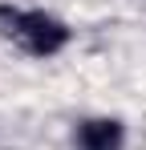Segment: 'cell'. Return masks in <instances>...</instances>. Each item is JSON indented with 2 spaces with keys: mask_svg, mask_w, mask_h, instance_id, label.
<instances>
[{
  "mask_svg": "<svg viewBox=\"0 0 146 150\" xmlns=\"http://www.w3.org/2000/svg\"><path fill=\"white\" fill-rule=\"evenodd\" d=\"M0 33L12 37L33 57H53L69 45V25L57 21L45 8H8V4H0Z\"/></svg>",
  "mask_w": 146,
  "mask_h": 150,
  "instance_id": "1",
  "label": "cell"
},
{
  "mask_svg": "<svg viewBox=\"0 0 146 150\" xmlns=\"http://www.w3.org/2000/svg\"><path fill=\"white\" fill-rule=\"evenodd\" d=\"M73 142H77V150H122L126 126L118 118H85L73 130Z\"/></svg>",
  "mask_w": 146,
  "mask_h": 150,
  "instance_id": "2",
  "label": "cell"
}]
</instances>
